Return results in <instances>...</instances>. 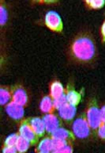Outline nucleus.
Masks as SVG:
<instances>
[{"label": "nucleus", "instance_id": "f3484780", "mask_svg": "<svg viewBox=\"0 0 105 153\" xmlns=\"http://www.w3.org/2000/svg\"><path fill=\"white\" fill-rule=\"evenodd\" d=\"M31 145H32L31 143L28 141L27 140H25L21 137H19L18 143L16 144V149L18 153H25Z\"/></svg>", "mask_w": 105, "mask_h": 153}, {"label": "nucleus", "instance_id": "6ab92c4d", "mask_svg": "<svg viewBox=\"0 0 105 153\" xmlns=\"http://www.w3.org/2000/svg\"><path fill=\"white\" fill-rule=\"evenodd\" d=\"M19 137H20V136H19L18 134H16V133L10 134L6 138V140H5L4 145H6V146L16 147V144L17 143H18Z\"/></svg>", "mask_w": 105, "mask_h": 153}, {"label": "nucleus", "instance_id": "1a4fd4ad", "mask_svg": "<svg viewBox=\"0 0 105 153\" xmlns=\"http://www.w3.org/2000/svg\"><path fill=\"white\" fill-rule=\"evenodd\" d=\"M76 112L77 110L75 105H71L69 102L65 104L63 106L58 110V113L60 117L66 121H70L76 115Z\"/></svg>", "mask_w": 105, "mask_h": 153}, {"label": "nucleus", "instance_id": "dca6fc26", "mask_svg": "<svg viewBox=\"0 0 105 153\" xmlns=\"http://www.w3.org/2000/svg\"><path fill=\"white\" fill-rule=\"evenodd\" d=\"M12 100L11 89L9 87H2L0 88V102L1 105H7Z\"/></svg>", "mask_w": 105, "mask_h": 153}, {"label": "nucleus", "instance_id": "412c9836", "mask_svg": "<svg viewBox=\"0 0 105 153\" xmlns=\"http://www.w3.org/2000/svg\"><path fill=\"white\" fill-rule=\"evenodd\" d=\"M68 102H67V98H66V93L63 94L62 96L59 97V98H56L54 100V105H55V110H59V108H61L62 106H63L65 104Z\"/></svg>", "mask_w": 105, "mask_h": 153}, {"label": "nucleus", "instance_id": "ddd939ff", "mask_svg": "<svg viewBox=\"0 0 105 153\" xmlns=\"http://www.w3.org/2000/svg\"><path fill=\"white\" fill-rule=\"evenodd\" d=\"M66 93V90L59 81H54L50 87V96L53 100L59 98Z\"/></svg>", "mask_w": 105, "mask_h": 153}, {"label": "nucleus", "instance_id": "f257e3e1", "mask_svg": "<svg viewBox=\"0 0 105 153\" xmlns=\"http://www.w3.org/2000/svg\"><path fill=\"white\" fill-rule=\"evenodd\" d=\"M70 55L76 61L87 63L96 55V45L89 33H81L75 37L70 45Z\"/></svg>", "mask_w": 105, "mask_h": 153}, {"label": "nucleus", "instance_id": "39448f33", "mask_svg": "<svg viewBox=\"0 0 105 153\" xmlns=\"http://www.w3.org/2000/svg\"><path fill=\"white\" fill-rule=\"evenodd\" d=\"M45 25L50 30L55 32H61L63 28L62 21L59 14L55 11H48L45 15Z\"/></svg>", "mask_w": 105, "mask_h": 153}, {"label": "nucleus", "instance_id": "aec40b11", "mask_svg": "<svg viewBox=\"0 0 105 153\" xmlns=\"http://www.w3.org/2000/svg\"><path fill=\"white\" fill-rule=\"evenodd\" d=\"M85 2L87 6L92 9H101L105 4L104 0H87Z\"/></svg>", "mask_w": 105, "mask_h": 153}, {"label": "nucleus", "instance_id": "5701e85b", "mask_svg": "<svg viewBox=\"0 0 105 153\" xmlns=\"http://www.w3.org/2000/svg\"><path fill=\"white\" fill-rule=\"evenodd\" d=\"M97 134H98L100 138L105 140V122H103L100 126V127L97 129Z\"/></svg>", "mask_w": 105, "mask_h": 153}, {"label": "nucleus", "instance_id": "6e6552de", "mask_svg": "<svg viewBox=\"0 0 105 153\" xmlns=\"http://www.w3.org/2000/svg\"><path fill=\"white\" fill-rule=\"evenodd\" d=\"M5 110L7 114L14 120H21L25 114L24 106L18 105L12 101L6 105Z\"/></svg>", "mask_w": 105, "mask_h": 153}, {"label": "nucleus", "instance_id": "9b49d317", "mask_svg": "<svg viewBox=\"0 0 105 153\" xmlns=\"http://www.w3.org/2000/svg\"><path fill=\"white\" fill-rule=\"evenodd\" d=\"M51 138H56V139H61L66 141H68L70 143L73 141L75 139V137L73 135V132L66 129L64 128H59L57 130H55L54 133L51 134Z\"/></svg>", "mask_w": 105, "mask_h": 153}, {"label": "nucleus", "instance_id": "4be33fe9", "mask_svg": "<svg viewBox=\"0 0 105 153\" xmlns=\"http://www.w3.org/2000/svg\"><path fill=\"white\" fill-rule=\"evenodd\" d=\"M8 14H7V10L5 8V7L2 5V3L0 6V24L3 25L7 22Z\"/></svg>", "mask_w": 105, "mask_h": 153}, {"label": "nucleus", "instance_id": "9d476101", "mask_svg": "<svg viewBox=\"0 0 105 153\" xmlns=\"http://www.w3.org/2000/svg\"><path fill=\"white\" fill-rule=\"evenodd\" d=\"M28 120L37 137H41L45 134L47 131H46L45 125H44L43 119L40 117H32V118H29Z\"/></svg>", "mask_w": 105, "mask_h": 153}, {"label": "nucleus", "instance_id": "a211bd4d", "mask_svg": "<svg viewBox=\"0 0 105 153\" xmlns=\"http://www.w3.org/2000/svg\"><path fill=\"white\" fill-rule=\"evenodd\" d=\"M68 144H71L70 142L63 140L61 139H56V138H52V145H53V152L59 151L64 147H66Z\"/></svg>", "mask_w": 105, "mask_h": 153}, {"label": "nucleus", "instance_id": "b1692460", "mask_svg": "<svg viewBox=\"0 0 105 153\" xmlns=\"http://www.w3.org/2000/svg\"><path fill=\"white\" fill-rule=\"evenodd\" d=\"M51 153H73V148L71 144H68L59 151H54Z\"/></svg>", "mask_w": 105, "mask_h": 153}, {"label": "nucleus", "instance_id": "0eeeda50", "mask_svg": "<svg viewBox=\"0 0 105 153\" xmlns=\"http://www.w3.org/2000/svg\"><path fill=\"white\" fill-rule=\"evenodd\" d=\"M12 102L25 106L28 103V94L21 86H15L11 88Z\"/></svg>", "mask_w": 105, "mask_h": 153}, {"label": "nucleus", "instance_id": "f03ea898", "mask_svg": "<svg viewBox=\"0 0 105 153\" xmlns=\"http://www.w3.org/2000/svg\"><path fill=\"white\" fill-rule=\"evenodd\" d=\"M85 117L90 128L93 130H97L100 126L103 123L101 120V109L99 108L95 99H93L89 102Z\"/></svg>", "mask_w": 105, "mask_h": 153}, {"label": "nucleus", "instance_id": "423d86ee", "mask_svg": "<svg viewBox=\"0 0 105 153\" xmlns=\"http://www.w3.org/2000/svg\"><path fill=\"white\" fill-rule=\"evenodd\" d=\"M43 122L45 125V128L47 133L51 134L55 130L60 128L61 126V121L56 115L54 114H48L43 115Z\"/></svg>", "mask_w": 105, "mask_h": 153}, {"label": "nucleus", "instance_id": "393cba45", "mask_svg": "<svg viewBox=\"0 0 105 153\" xmlns=\"http://www.w3.org/2000/svg\"><path fill=\"white\" fill-rule=\"evenodd\" d=\"M2 152V153H18L16 149V147L6 146V145H3Z\"/></svg>", "mask_w": 105, "mask_h": 153}, {"label": "nucleus", "instance_id": "cd10ccee", "mask_svg": "<svg viewBox=\"0 0 105 153\" xmlns=\"http://www.w3.org/2000/svg\"><path fill=\"white\" fill-rule=\"evenodd\" d=\"M37 153H50V152H37Z\"/></svg>", "mask_w": 105, "mask_h": 153}, {"label": "nucleus", "instance_id": "4468645a", "mask_svg": "<svg viewBox=\"0 0 105 153\" xmlns=\"http://www.w3.org/2000/svg\"><path fill=\"white\" fill-rule=\"evenodd\" d=\"M40 110L43 114H53V111L55 110V105H54V100L51 96H44L42 98L40 105Z\"/></svg>", "mask_w": 105, "mask_h": 153}, {"label": "nucleus", "instance_id": "a878e982", "mask_svg": "<svg viewBox=\"0 0 105 153\" xmlns=\"http://www.w3.org/2000/svg\"><path fill=\"white\" fill-rule=\"evenodd\" d=\"M101 116L102 122H105V105L101 109Z\"/></svg>", "mask_w": 105, "mask_h": 153}, {"label": "nucleus", "instance_id": "7ed1b4c3", "mask_svg": "<svg viewBox=\"0 0 105 153\" xmlns=\"http://www.w3.org/2000/svg\"><path fill=\"white\" fill-rule=\"evenodd\" d=\"M72 132L74 137L78 138H86L91 133V128L87 121L85 114L81 115L73 121Z\"/></svg>", "mask_w": 105, "mask_h": 153}, {"label": "nucleus", "instance_id": "f8f14e48", "mask_svg": "<svg viewBox=\"0 0 105 153\" xmlns=\"http://www.w3.org/2000/svg\"><path fill=\"white\" fill-rule=\"evenodd\" d=\"M66 96L67 102L73 105H77L82 100V95L79 92L76 91L73 87L68 86L66 90Z\"/></svg>", "mask_w": 105, "mask_h": 153}, {"label": "nucleus", "instance_id": "2eb2a0df", "mask_svg": "<svg viewBox=\"0 0 105 153\" xmlns=\"http://www.w3.org/2000/svg\"><path fill=\"white\" fill-rule=\"evenodd\" d=\"M37 151L42 152H52V138L51 137H45V138L42 139L38 144Z\"/></svg>", "mask_w": 105, "mask_h": 153}, {"label": "nucleus", "instance_id": "20e7f679", "mask_svg": "<svg viewBox=\"0 0 105 153\" xmlns=\"http://www.w3.org/2000/svg\"><path fill=\"white\" fill-rule=\"evenodd\" d=\"M19 136L25 140H27L28 141H29L31 144H36L38 142V138L37 134L35 133L34 130L30 126L29 120H23L21 121L20 126H19Z\"/></svg>", "mask_w": 105, "mask_h": 153}, {"label": "nucleus", "instance_id": "bb28decb", "mask_svg": "<svg viewBox=\"0 0 105 153\" xmlns=\"http://www.w3.org/2000/svg\"><path fill=\"white\" fill-rule=\"evenodd\" d=\"M101 34H102V38L103 41H105V22H104L102 28H101Z\"/></svg>", "mask_w": 105, "mask_h": 153}]
</instances>
